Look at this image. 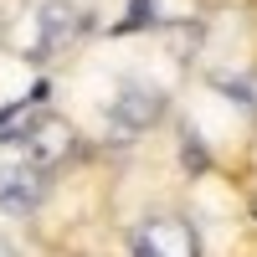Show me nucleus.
Instances as JSON below:
<instances>
[{"mask_svg":"<svg viewBox=\"0 0 257 257\" xmlns=\"http://www.w3.org/2000/svg\"><path fill=\"white\" fill-rule=\"evenodd\" d=\"M47 196V170H36L31 160H16V165H0V211L6 216H31Z\"/></svg>","mask_w":257,"mask_h":257,"instance_id":"3","label":"nucleus"},{"mask_svg":"<svg viewBox=\"0 0 257 257\" xmlns=\"http://www.w3.org/2000/svg\"><path fill=\"white\" fill-rule=\"evenodd\" d=\"M149 6H155V0H134V16L123 21V31H128V26H144V21H155V11H149Z\"/></svg>","mask_w":257,"mask_h":257,"instance_id":"6","label":"nucleus"},{"mask_svg":"<svg viewBox=\"0 0 257 257\" xmlns=\"http://www.w3.org/2000/svg\"><path fill=\"white\" fill-rule=\"evenodd\" d=\"M134 257H201V242H196V231H190V221H180V216H155V221L139 226Z\"/></svg>","mask_w":257,"mask_h":257,"instance_id":"2","label":"nucleus"},{"mask_svg":"<svg viewBox=\"0 0 257 257\" xmlns=\"http://www.w3.org/2000/svg\"><path fill=\"white\" fill-rule=\"evenodd\" d=\"M160 113H165V93L155 88V82H144V77H128L123 88L113 93V103H108V118H113V128L123 139L144 134Z\"/></svg>","mask_w":257,"mask_h":257,"instance_id":"1","label":"nucleus"},{"mask_svg":"<svg viewBox=\"0 0 257 257\" xmlns=\"http://www.w3.org/2000/svg\"><path fill=\"white\" fill-rule=\"evenodd\" d=\"M36 26H41V57H52V52L72 47V41L88 31V11L67 6V0H47V6L36 11Z\"/></svg>","mask_w":257,"mask_h":257,"instance_id":"4","label":"nucleus"},{"mask_svg":"<svg viewBox=\"0 0 257 257\" xmlns=\"http://www.w3.org/2000/svg\"><path fill=\"white\" fill-rule=\"evenodd\" d=\"M0 257H11V247H6V242H0Z\"/></svg>","mask_w":257,"mask_h":257,"instance_id":"7","label":"nucleus"},{"mask_svg":"<svg viewBox=\"0 0 257 257\" xmlns=\"http://www.w3.org/2000/svg\"><path fill=\"white\" fill-rule=\"evenodd\" d=\"M21 144H26V160L36 170H52V165H62L72 155V128L62 118H36V123L21 128Z\"/></svg>","mask_w":257,"mask_h":257,"instance_id":"5","label":"nucleus"}]
</instances>
